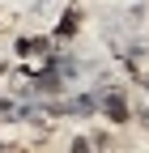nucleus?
<instances>
[{
	"label": "nucleus",
	"instance_id": "f257e3e1",
	"mask_svg": "<svg viewBox=\"0 0 149 153\" xmlns=\"http://www.w3.org/2000/svg\"><path fill=\"white\" fill-rule=\"evenodd\" d=\"M81 22H85V13H81L77 4H68V9L60 13V22H55V30H51V38H55V43H72V38L81 34Z\"/></svg>",
	"mask_w": 149,
	"mask_h": 153
},
{
	"label": "nucleus",
	"instance_id": "f03ea898",
	"mask_svg": "<svg viewBox=\"0 0 149 153\" xmlns=\"http://www.w3.org/2000/svg\"><path fill=\"white\" fill-rule=\"evenodd\" d=\"M102 115H107V119L115 123V128H124V123H132V106H128V98H124L119 89H111V94H102Z\"/></svg>",
	"mask_w": 149,
	"mask_h": 153
},
{
	"label": "nucleus",
	"instance_id": "7ed1b4c3",
	"mask_svg": "<svg viewBox=\"0 0 149 153\" xmlns=\"http://www.w3.org/2000/svg\"><path fill=\"white\" fill-rule=\"evenodd\" d=\"M68 153H94V140H89V136H72Z\"/></svg>",
	"mask_w": 149,
	"mask_h": 153
},
{
	"label": "nucleus",
	"instance_id": "20e7f679",
	"mask_svg": "<svg viewBox=\"0 0 149 153\" xmlns=\"http://www.w3.org/2000/svg\"><path fill=\"white\" fill-rule=\"evenodd\" d=\"M0 153H34V149H30V145H4Z\"/></svg>",
	"mask_w": 149,
	"mask_h": 153
},
{
	"label": "nucleus",
	"instance_id": "39448f33",
	"mask_svg": "<svg viewBox=\"0 0 149 153\" xmlns=\"http://www.w3.org/2000/svg\"><path fill=\"white\" fill-rule=\"evenodd\" d=\"M141 85H145V94H149V76H141Z\"/></svg>",
	"mask_w": 149,
	"mask_h": 153
},
{
	"label": "nucleus",
	"instance_id": "423d86ee",
	"mask_svg": "<svg viewBox=\"0 0 149 153\" xmlns=\"http://www.w3.org/2000/svg\"><path fill=\"white\" fill-rule=\"evenodd\" d=\"M0 111H9V102H4V98H0Z\"/></svg>",
	"mask_w": 149,
	"mask_h": 153
},
{
	"label": "nucleus",
	"instance_id": "0eeeda50",
	"mask_svg": "<svg viewBox=\"0 0 149 153\" xmlns=\"http://www.w3.org/2000/svg\"><path fill=\"white\" fill-rule=\"evenodd\" d=\"M4 72H9V68H4V64H0V76H4Z\"/></svg>",
	"mask_w": 149,
	"mask_h": 153
}]
</instances>
